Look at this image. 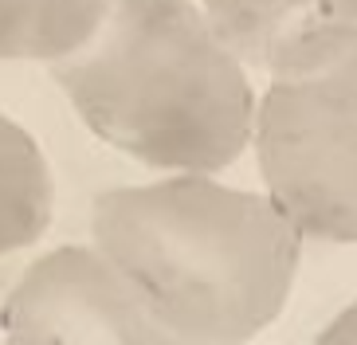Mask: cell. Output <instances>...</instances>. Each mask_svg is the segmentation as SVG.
Masks as SVG:
<instances>
[{"instance_id": "cell-1", "label": "cell", "mask_w": 357, "mask_h": 345, "mask_svg": "<svg viewBox=\"0 0 357 345\" xmlns=\"http://www.w3.org/2000/svg\"><path fill=\"white\" fill-rule=\"evenodd\" d=\"M91 247L185 345H248L283 314L303 236L267 192L173 173L98 192Z\"/></svg>"}, {"instance_id": "cell-2", "label": "cell", "mask_w": 357, "mask_h": 345, "mask_svg": "<svg viewBox=\"0 0 357 345\" xmlns=\"http://www.w3.org/2000/svg\"><path fill=\"white\" fill-rule=\"evenodd\" d=\"M52 75L91 134L169 177H212L252 141L248 67L192 0H106Z\"/></svg>"}, {"instance_id": "cell-3", "label": "cell", "mask_w": 357, "mask_h": 345, "mask_svg": "<svg viewBox=\"0 0 357 345\" xmlns=\"http://www.w3.org/2000/svg\"><path fill=\"white\" fill-rule=\"evenodd\" d=\"M252 141L267 197L303 240L357 243V36L267 83Z\"/></svg>"}, {"instance_id": "cell-4", "label": "cell", "mask_w": 357, "mask_h": 345, "mask_svg": "<svg viewBox=\"0 0 357 345\" xmlns=\"http://www.w3.org/2000/svg\"><path fill=\"white\" fill-rule=\"evenodd\" d=\"M4 345H185L142 306L95 247H55L20 275L0 310Z\"/></svg>"}, {"instance_id": "cell-5", "label": "cell", "mask_w": 357, "mask_h": 345, "mask_svg": "<svg viewBox=\"0 0 357 345\" xmlns=\"http://www.w3.org/2000/svg\"><path fill=\"white\" fill-rule=\"evenodd\" d=\"M231 55L279 79L357 36V0H200Z\"/></svg>"}, {"instance_id": "cell-6", "label": "cell", "mask_w": 357, "mask_h": 345, "mask_svg": "<svg viewBox=\"0 0 357 345\" xmlns=\"http://www.w3.org/2000/svg\"><path fill=\"white\" fill-rule=\"evenodd\" d=\"M55 216V181L40 141L0 110V259L43 240Z\"/></svg>"}, {"instance_id": "cell-7", "label": "cell", "mask_w": 357, "mask_h": 345, "mask_svg": "<svg viewBox=\"0 0 357 345\" xmlns=\"http://www.w3.org/2000/svg\"><path fill=\"white\" fill-rule=\"evenodd\" d=\"M106 0H0V59L55 63L95 31Z\"/></svg>"}, {"instance_id": "cell-8", "label": "cell", "mask_w": 357, "mask_h": 345, "mask_svg": "<svg viewBox=\"0 0 357 345\" xmlns=\"http://www.w3.org/2000/svg\"><path fill=\"white\" fill-rule=\"evenodd\" d=\"M314 345H357V302H349L337 314L334 322L314 337Z\"/></svg>"}]
</instances>
